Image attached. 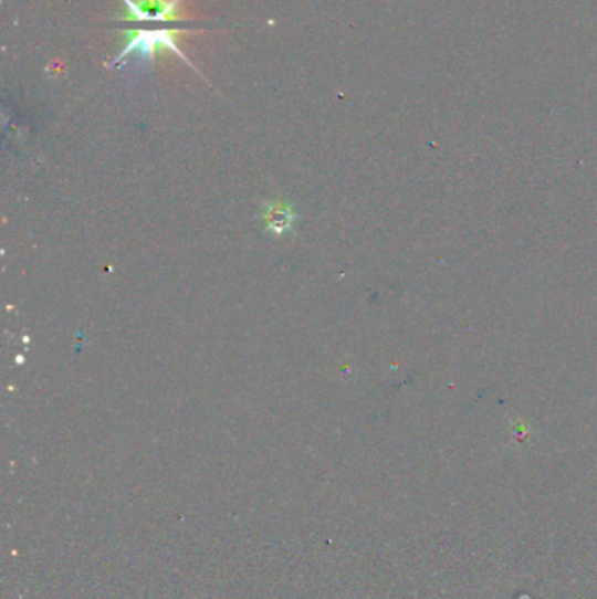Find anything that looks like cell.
Returning <instances> with one entry per match:
<instances>
[{
	"instance_id": "6da1fadb",
	"label": "cell",
	"mask_w": 597,
	"mask_h": 599,
	"mask_svg": "<svg viewBox=\"0 0 597 599\" xmlns=\"http://www.w3.org/2000/svg\"><path fill=\"white\" fill-rule=\"evenodd\" d=\"M179 30L169 27H155V29H135L134 32H127V41L123 44L119 55L113 62V67H118L123 60L135 59L137 62H153L165 53H172L177 59L190 65V60L186 59L185 51L177 44V34ZM195 71V69H193Z\"/></svg>"
},
{
	"instance_id": "7a4b0ae2",
	"label": "cell",
	"mask_w": 597,
	"mask_h": 599,
	"mask_svg": "<svg viewBox=\"0 0 597 599\" xmlns=\"http://www.w3.org/2000/svg\"><path fill=\"white\" fill-rule=\"evenodd\" d=\"M125 14L122 20L135 23H158V25H185L179 11L181 0H122ZM181 29V27H177Z\"/></svg>"
}]
</instances>
